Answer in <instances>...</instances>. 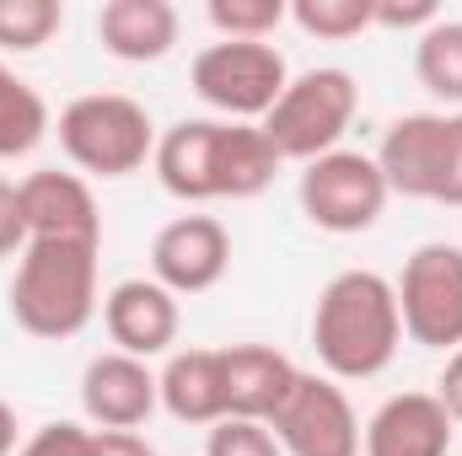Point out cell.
I'll use <instances>...</instances> for the list:
<instances>
[{
  "mask_svg": "<svg viewBox=\"0 0 462 456\" xmlns=\"http://www.w3.org/2000/svg\"><path fill=\"white\" fill-rule=\"evenodd\" d=\"M81 408L97 430H140L162 408L151 360H134V354H118V349L97 354L81 370Z\"/></svg>",
  "mask_w": 462,
  "mask_h": 456,
  "instance_id": "obj_12",
  "label": "cell"
},
{
  "mask_svg": "<svg viewBox=\"0 0 462 456\" xmlns=\"http://www.w3.org/2000/svg\"><path fill=\"white\" fill-rule=\"evenodd\" d=\"M205 16H210V27H216L221 38L263 43V38L291 16V5H285V0H210Z\"/></svg>",
  "mask_w": 462,
  "mask_h": 456,
  "instance_id": "obj_23",
  "label": "cell"
},
{
  "mask_svg": "<svg viewBox=\"0 0 462 456\" xmlns=\"http://www.w3.org/2000/svg\"><path fill=\"white\" fill-rule=\"evenodd\" d=\"M60 150L87 178H129L156 156V123L124 92H87L60 108Z\"/></svg>",
  "mask_w": 462,
  "mask_h": 456,
  "instance_id": "obj_3",
  "label": "cell"
},
{
  "mask_svg": "<svg viewBox=\"0 0 462 456\" xmlns=\"http://www.w3.org/2000/svg\"><path fill=\"white\" fill-rule=\"evenodd\" d=\"M92 456H156V446L140 430H97V451Z\"/></svg>",
  "mask_w": 462,
  "mask_h": 456,
  "instance_id": "obj_29",
  "label": "cell"
},
{
  "mask_svg": "<svg viewBox=\"0 0 462 456\" xmlns=\"http://www.w3.org/2000/svg\"><path fill=\"white\" fill-rule=\"evenodd\" d=\"M221 360H226V419L269 424L280 414V403L291 397L296 376H301L269 343H231V349H221Z\"/></svg>",
  "mask_w": 462,
  "mask_h": 456,
  "instance_id": "obj_17",
  "label": "cell"
},
{
  "mask_svg": "<svg viewBox=\"0 0 462 456\" xmlns=\"http://www.w3.org/2000/svg\"><path fill=\"white\" fill-rule=\"evenodd\" d=\"M92 451H97V430H87L76 419H54V424L32 430L16 456H92Z\"/></svg>",
  "mask_w": 462,
  "mask_h": 456,
  "instance_id": "obj_26",
  "label": "cell"
},
{
  "mask_svg": "<svg viewBox=\"0 0 462 456\" xmlns=\"http://www.w3.org/2000/svg\"><path fill=\"white\" fill-rule=\"evenodd\" d=\"M65 27L60 0H0V54H38Z\"/></svg>",
  "mask_w": 462,
  "mask_h": 456,
  "instance_id": "obj_22",
  "label": "cell"
},
{
  "mask_svg": "<svg viewBox=\"0 0 462 456\" xmlns=\"http://www.w3.org/2000/svg\"><path fill=\"white\" fill-rule=\"evenodd\" d=\"M441 22L436 0H376L371 5V27H393V32H425Z\"/></svg>",
  "mask_w": 462,
  "mask_h": 456,
  "instance_id": "obj_27",
  "label": "cell"
},
{
  "mask_svg": "<svg viewBox=\"0 0 462 456\" xmlns=\"http://www.w3.org/2000/svg\"><path fill=\"white\" fill-rule=\"evenodd\" d=\"M414 76H420V87L436 103H447V114H462V22L441 16L436 27L420 32V43H414Z\"/></svg>",
  "mask_w": 462,
  "mask_h": 456,
  "instance_id": "obj_21",
  "label": "cell"
},
{
  "mask_svg": "<svg viewBox=\"0 0 462 456\" xmlns=\"http://www.w3.org/2000/svg\"><path fill=\"white\" fill-rule=\"evenodd\" d=\"M296 199H301V215L318 231L360 236V231H371L382 221L393 194H387V178H382L376 156H365V150H328V156L301 167Z\"/></svg>",
  "mask_w": 462,
  "mask_h": 456,
  "instance_id": "obj_7",
  "label": "cell"
},
{
  "mask_svg": "<svg viewBox=\"0 0 462 456\" xmlns=\"http://www.w3.org/2000/svg\"><path fill=\"white\" fill-rule=\"evenodd\" d=\"M371 5L376 0H296L291 5V22L312 38H328V43H345L360 38L371 27Z\"/></svg>",
  "mask_w": 462,
  "mask_h": 456,
  "instance_id": "obj_24",
  "label": "cell"
},
{
  "mask_svg": "<svg viewBox=\"0 0 462 456\" xmlns=\"http://www.w3.org/2000/svg\"><path fill=\"white\" fill-rule=\"evenodd\" d=\"M387 194L462 210V114H403L376 145Z\"/></svg>",
  "mask_w": 462,
  "mask_h": 456,
  "instance_id": "obj_4",
  "label": "cell"
},
{
  "mask_svg": "<svg viewBox=\"0 0 462 456\" xmlns=\"http://www.w3.org/2000/svg\"><path fill=\"white\" fill-rule=\"evenodd\" d=\"M162 188L183 205H205L221 199L216 167H221V118H178L167 134H156V156H151Z\"/></svg>",
  "mask_w": 462,
  "mask_h": 456,
  "instance_id": "obj_15",
  "label": "cell"
},
{
  "mask_svg": "<svg viewBox=\"0 0 462 456\" xmlns=\"http://www.w3.org/2000/svg\"><path fill=\"white\" fill-rule=\"evenodd\" d=\"M27 247V221H22V199H16V183L0 178V258H22Z\"/></svg>",
  "mask_w": 462,
  "mask_h": 456,
  "instance_id": "obj_28",
  "label": "cell"
},
{
  "mask_svg": "<svg viewBox=\"0 0 462 456\" xmlns=\"http://www.w3.org/2000/svg\"><path fill=\"white\" fill-rule=\"evenodd\" d=\"M0 456H16V408L0 397Z\"/></svg>",
  "mask_w": 462,
  "mask_h": 456,
  "instance_id": "obj_31",
  "label": "cell"
},
{
  "mask_svg": "<svg viewBox=\"0 0 462 456\" xmlns=\"http://www.w3.org/2000/svg\"><path fill=\"white\" fill-rule=\"evenodd\" d=\"M49 129L54 118H49V103L38 97V87H27L11 65H0V161L38 150Z\"/></svg>",
  "mask_w": 462,
  "mask_h": 456,
  "instance_id": "obj_20",
  "label": "cell"
},
{
  "mask_svg": "<svg viewBox=\"0 0 462 456\" xmlns=\"http://www.w3.org/2000/svg\"><path fill=\"white\" fill-rule=\"evenodd\" d=\"M231 269V231L216 215H178L151 242V279L172 296H205Z\"/></svg>",
  "mask_w": 462,
  "mask_h": 456,
  "instance_id": "obj_10",
  "label": "cell"
},
{
  "mask_svg": "<svg viewBox=\"0 0 462 456\" xmlns=\"http://www.w3.org/2000/svg\"><path fill=\"white\" fill-rule=\"evenodd\" d=\"M205 456H285L274 430L258 419H221L205 435Z\"/></svg>",
  "mask_w": 462,
  "mask_h": 456,
  "instance_id": "obj_25",
  "label": "cell"
},
{
  "mask_svg": "<svg viewBox=\"0 0 462 456\" xmlns=\"http://www.w3.org/2000/svg\"><path fill=\"white\" fill-rule=\"evenodd\" d=\"M398 317L403 339L420 349H462V247L452 242H425L409 252L398 285Z\"/></svg>",
  "mask_w": 462,
  "mask_h": 456,
  "instance_id": "obj_8",
  "label": "cell"
},
{
  "mask_svg": "<svg viewBox=\"0 0 462 456\" xmlns=\"http://www.w3.org/2000/svg\"><path fill=\"white\" fill-rule=\"evenodd\" d=\"M189 81L199 92L205 108L226 118V123H263L269 108L285 97L291 87V65L274 43H205L189 65Z\"/></svg>",
  "mask_w": 462,
  "mask_h": 456,
  "instance_id": "obj_6",
  "label": "cell"
},
{
  "mask_svg": "<svg viewBox=\"0 0 462 456\" xmlns=\"http://www.w3.org/2000/svg\"><path fill=\"white\" fill-rule=\"evenodd\" d=\"M280 172V156L269 145V134L258 123H226L221 118V167H216V183H221V199H258Z\"/></svg>",
  "mask_w": 462,
  "mask_h": 456,
  "instance_id": "obj_19",
  "label": "cell"
},
{
  "mask_svg": "<svg viewBox=\"0 0 462 456\" xmlns=\"http://www.w3.org/2000/svg\"><path fill=\"white\" fill-rule=\"evenodd\" d=\"M0 65H5V59H0Z\"/></svg>",
  "mask_w": 462,
  "mask_h": 456,
  "instance_id": "obj_32",
  "label": "cell"
},
{
  "mask_svg": "<svg viewBox=\"0 0 462 456\" xmlns=\"http://www.w3.org/2000/svg\"><path fill=\"white\" fill-rule=\"evenodd\" d=\"M162 408L178 424H221L226 419V360L221 349H178L167 354L162 376H156Z\"/></svg>",
  "mask_w": 462,
  "mask_h": 456,
  "instance_id": "obj_18",
  "label": "cell"
},
{
  "mask_svg": "<svg viewBox=\"0 0 462 456\" xmlns=\"http://www.w3.org/2000/svg\"><path fill=\"white\" fill-rule=\"evenodd\" d=\"M16 199H22L27 242H103V215L81 172H60V167L27 172L16 183Z\"/></svg>",
  "mask_w": 462,
  "mask_h": 456,
  "instance_id": "obj_11",
  "label": "cell"
},
{
  "mask_svg": "<svg viewBox=\"0 0 462 456\" xmlns=\"http://www.w3.org/2000/svg\"><path fill=\"white\" fill-rule=\"evenodd\" d=\"M403 343V317L393 279L376 269H345L323 285L312 306V349L323 376L334 381H371L398 360Z\"/></svg>",
  "mask_w": 462,
  "mask_h": 456,
  "instance_id": "obj_1",
  "label": "cell"
},
{
  "mask_svg": "<svg viewBox=\"0 0 462 456\" xmlns=\"http://www.w3.org/2000/svg\"><path fill=\"white\" fill-rule=\"evenodd\" d=\"M436 397H441V408L452 414V424H462V349L447 354V370H441V381H436Z\"/></svg>",
  "mask_w": 462,
  "mask_h": 456,
  "instance_id": "obj_30",
  "label": "cell"
},
{
  "mask_svg": "<svg viewBox=\"0 0 462 456\" xmlns=\"http://www.w3.org/2000/svg\"><path fill=\"white\" fill-rule=\"evenodd\" d=\"M360 114V87L355 76L339 70V65H318V70H301L291 76L285 97L269 108V118L258 123L274 145L280 161H318L328 150H339L345 129Z\"/></svg>",
  "mask_w": 462,
  "mask_h": 456,
  "instance_id": "obj_5",
  "label": "cell"
},
{
  "mask_svg": "<svg viewBox=\"0 0 462 456\" xmlns=\"http://www.w3.org/2000/svg\"><path fill=\"white\" fill-rule=\"evenodd\" d=\"M452 414L441 408L436 392H398L387 397L365 430H360V451L365 456H452Z\"/></svg>",
  "mask_w": 462,
  "mask_h": 456,
  "instance_id": "obj_14",
  "label": "cell"
},
{
  "mask_svg": "<svg viewBox=\"0 0 462 456\" xmlns=\"http://www.w3.org/2000/svg\"><path fill=\"white\" fill-rule=\"evenodd\" d=\"M103 323H108V339L118 354H134V360H156L178 343L183 328V312H178V296L156 279H118L114 290L103 296Z\"/></svg>",
  "mask_w": 462,
  "mask_h": 456,
  "instance_id": "obj_13",
  "label": "cell"
},
{
  "mask_svg": "<svg viewBox=\"0 0 462 456\" xmlns=\"http://www.w3.org/2000/svg\"><path fill=\"white\" fill-rule=\"evenodd\" d=\"M178 32H183V16L172 0H103L97 11V43L124 65L167 59Z\"/></svg>",
  "mask_w": 462,
  "mask_h": 456,
  "instance_id": "obj_16",
  "label": "cell"
},
{
  "mask_svg": "<svg viewBox=\"0 0 462 456\" xmlns=\"http://www.w3.org/2000/svg\"><path fill=\"white\" fill-rule=\"evenodd\" d=\"M97 252L103 242H27L5 290V306L32 339H76L97 317Z\"/></svg>",
  "mask_w": 462,
  "mask_h": 456,
  "instance_id": "obj_2",
  "label": "cell"
},
{
  "mask_svg": "<svg viewBox=\"0 0 462 456\" xmlns=\"http://www.w3.org/2000/svg\"><path fill=\"white\" fill-rule=\"evenodd\" d=\"M285 456H360V419L334 376L301 370L280 414L269 419Z\"/></svg>",
  "mask_w": 462,
  "mask_h": 456,
  "instance_id": "obj_9",
  "label": "cell"
}]
</instances>
